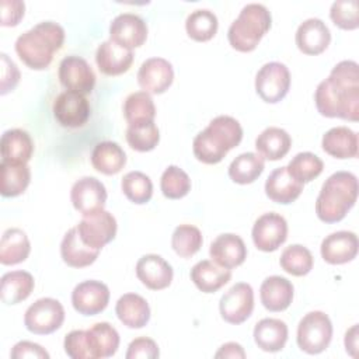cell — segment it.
I'll return each instance as SVG.
<instances>
[{"label": "cell", "mask_w": 359, "mask_h": 359, "mask_svg": "<svg viewBox=\"0 0 359 359\" xmlns=\"http://www.w3.org/2000/svg\"><path fill=\"white\" fill-rule=\"evenodd\" d=\"M317 111L327 118L359 119V66L353 60L337 63L314 94Z\"/></svg>", "instance_id": "cell-1"}, {"label": "cell", "mask_w": 359, "mask_h": 359, "mask_svg": "<svg viewBox=\"0 0 359 359\" xmlns=\"http://www.w3.org/2000/svg\"><path fill=\"white\" fill-rule=\"evenodd\" d=\"M65 42V29L53 21H42L22 32L15 41L18 57L29 69L43 70Z\"/></svg>", "instance_id": "cell-2"}, {"label": "cell", "mask_w": 359, "mask_h": 359, "mask_svg": "<svg viewBox=\"0 0 359 359\" xmlns=\"http://www.w3.org/2000/svg\"><path fill=\"white\" fill-rule=\"evenodd\" d=\"M243 139V128L237 119L229 115L213 118L199 132L192 143L195 157L205 164L220 163L229 150L238 146Z\"/></svg>", "instance_id": "cell-3"}, {"label": "cell", "mask_w": 359, "mask_h": 359, "mask_svg": "<svg viewBox=\"0 0 359 359\" xmlns=\"http://www.w3.org/2000/svg\"><path fill=\"white\" fill-rule=\"evenodd\" d=\"M358 198V178L349 171H337L321 187L316 201V213L324 223L341 222Z\"/></svg>", "instance_id": "cell-4"}, {"label": "cell", "mask_w": 359, "mask_h": 359, "mask_svg": "<svg viewBox=\"0 0 359 359\" xmlns=\"http://www.w3.org/2000/svg\"><path fill=\"white\" fill-rule=\"evenodd\" d=\"M272 17L269 10L259 3L244 6L238 17L230 24L227 39L238 52H251L269 31Z\"/></svg>", "instance_id": "cell-5"}, {"label": "cell", "mask_w": 359, "mask_h": 359, "mask_svg": "<svg viewBox=\"0 0 359 359\" xmlns=\"http://www.w3.org/2000/svg\"><path fill=\"white\" fill-rule=\"evenodd\" d=\"M332 338V323L323 311L307 313L297 325V345L309 353L317 355L325 351Z\"/></svg>", "instance_id": "cell-6"}, {"label": "cell", "mask_w": 359, "mask_h": 359, "mask_svg": "<svg viewBox=\"0 0 359 359\" xmlns=\"http://www.w3.org/2000/svg\"><path fill=\"white\" fill-rule=\"evenodd\" d=\"M65 309L62 303L52 297H42L34 302L25 311L24 325L36 335H48L62 327Z\"/></svg>", "instance_id": "cell-7"}, {"label": "cell", "mask_w": 359, "mask_h": 359, "mask_svg": "<svg viewBox=\"0 0 359 359\" xmlns=\"http://www.w3.org/2000/svg\"><path fill=\"white\" fill-rule=\"evenodd\" d=\"M290 88V73L280 62L265 63L255 76V91L262 101L276 104L283 100Z\"/></svg>", "instance_id": "cell-8"}, {"label": "cell", "mask_w": 359, "mask_h": 359, "mask_svg": "<svg viewBox=\"0 0 359 359\" xmlns=\"http://www.w3.org/2000/svg\"><path fill=\"white\" fill-rule=\"evenodd\" d=\"M116 227L115 217L109 212L101 209L90 215H84L77 224V231L87 245L101 250L115 238Z\"/></svg>", "instance_id": "cell-9"}, {"label": "cell", "mask_w": 359, "mask_h": 359, "mask_svg": "<svg viewBox=\"0 0 359 359\" xmlns=\"http://www.w3.org/2000/svg\"><path fill=\"white\" fill-rule=\"evenodd\" d=\"M219 310L226 323L234 325L244 323L254 310V290L251 285L245 282L233 285L222 296Z\"/></svg>", "instance_id": "cell-10"}, {"label": "cell", "mask_w": 359, "mask_h": 359, "mask_svg": "<svg viewBox=\"0 0 359 359\" xmlns=\"http://www.w3.org/2000/svg\"><path fill=\"white\" fill-rule=\"evenodd\" d=\"M59 81L67 91L90 94L95 86V74L88 62L76 55L66 56L59 63Z\"/></svg>", "instance_id": "cell-11"}, {"label": "cell", "mask_w": 359, "mask_h": 359, "mask_svg": "<svg viewBox=\"0 0 359 359\" xmlns=\"http://www.w3.org/2000/svg\"><path fill=\"white\" fill-rule=\"evenodd\" d=\"M251 236L258 250L264 252L275 251L286 241L287 223L279 213H264L255 220Z\"/></svg>", "instance_id": "cell-12"}, {"label": "cell", "mask_w": 359, "mask_h": 359, "mask_svg": "<svg viewBox=\"0 0 359 359\" xmlns=\"http://www.w3.org/2000/svg\"><path fill=\"white\" fill-rule=\"evenodd\" d=\"M90 104L83 94L60 93L53 102V116L63 128H80L90 118Z\"/></svg>", "instance_id": "cell-13"}, {"label": "cell", "mask_w": 359, "mask_h": 359, "mask_svg": "<svg viewBox=\"0 0 359 359\" xmlns=\"http://www.w3.org/2000/svg\"><path fill=\"white\" fill-rule=\"evenodd\" d=\"M109 302V289L100 280H84L72 292V303L77 313L95 316L105 310Z\"/></svg>", "instance_id": "cell-14"}, {"label": "cell", "mask_w": 359, "mask_h": 359, "mask_svg": "<svg viewBox=\"0 0 359 359\" xmlns=\"http://www.w3.org/2000/svg\"><path fill=\"white\" fill-rule=\"evenodd\" d=\"M70 199L76 210L83 216L101 210L107 202V189L101 181L94 177L77 180L70 191Z\"/></svg>", "instance_id": "cell-15"}, {"label": "cell", "mask_w": 359, "mask_h": 359, "mask_svg": "<svg viewBox=\"0 0 359 359\" xmlns=\"http://www.w3.org/2000/svg\"><path fill=\"white\" fill-rule=\"evenodd\" d=\"M109 36L111 41L125 48H139L147 38V24L137 14L122 13L112 20Z\"/></svg>", "instance_id": "cell-16"}, {"label": "cell", "mask_w": 359, "mask_h": 359, "mask_svg": "<svg viewBox=\"0 0 359 359\" xmlns=\"http://www.w3.org/2000/svg\"><path fill=\"white\" fill-rule=\"evenodd\" d=\"M174 80V70L163 57L146 59L137 72V83L142 90L150 94H163Z\"/></svg>", "instance_id": "cell-17"}, {"label": "cell", "mask_w": 359, "mask_h": 359, "mask_svg": "<svg viewBox=\"0 0 359 359\" xmlns=\"http://www.w3.org/2000/svg\"><path fill=\"white\" fill-rule=\"evenodd\" d=\"M137 279L151 290H161L170 286L174 272L171 265L157 254H146L136 264Z\"/></svg>", "instance_id": "cell-18"}, {"label": "cell", "mask_w": 359, "mask_h": 359, "mask_svg": "<svg viewBox=\"0 0 359 359\" xmlns=\"http://www.w3.org/2000/svg\"><path fill=\"white\" fill-rule=\"evenodd\" d=\"M98 70L105 76H119L129 70L133 63V52L111 39L104 41L95 52Z\"/></svg>", "instance_id": "cell-19"}, {"label": "cell", "mask_w": 359, "mask_h": 359, "mask_svg": "<svg viewBox=\"0 0 359 359\" xmlns=\"http://www.w3.org/2000/svg\"><path fill=\"white\" fill-rule=\"evenodd\" d=\"M358 237L353 231H335L327 236L320 247L321 257L331 265H341L352 261L358 254Z\"/></svg>", "instance_id": "cell-20"}, {"label": "cell", "mask_w": 359, "mask_h": 359, "mask_svg": "<svg viewBox=\"0 0 359 359\" xmlns=\"http://www.w3.org/2000/svg\"><path fill=\"white\" fill-rule=\"evenodd\" d=\"M294 39L300 52L306 55H320L328 48L331 32L323 20L307 18L299 25Z\"/></svg>", "instance_id": "cell-21"}, {"label": "cell", "mask_w": 359, "mask_h": 359, "mask_svg": "<svg viewBox=\"0 0 359 359\" xmlns=\"http://www.w3.org/2000/svg\"><path fill=\"white\" fill-rule=\"evenodd\" d=\"M209 255L217 265L231 269L245 261L247 247L240 236L233 233H224L217 236L212 241Z\"/></svg>", "instance_id": "cell-22"}, {"label": "cell", "mask_w": 359, "mask_h": 359, "mask_svg": "<svg viewBox=\"0 0 359 359\" xmlns=\"http://www.w3.org/2000/svg\"><path fill=\"white\" fill-rule=\"evenodd\" d=\"M293 285L283 276H268L259 287V297L262 306L269 311H283L293 300Z\"/></svg>", "instance_id": "cell-23"}, {"label": "cell", "mask_w": 359, "mask_h": 359, "mask_svg": "<svg viewBox=\"0 0 359 359\" xmlns=\"http://www.w3.org/2000/svg\"><path fill=\"white\" fill-rule=\"evenodd\" d=\"M302 191L303 184L294 180L286 167L275 168L265 181V194L276 203H292L300 196Z\"/></svg>", "instance_id": "cell-24"}, {"label": "cell", "mask_w": 359, "mask_h": 359, "mask_svg": "<svg viewBox=\"0 0 359 359\" xmlns=\"http://www.w3.org/2000/svg\"><path fill=\"white\" fill-rule=\"evenodd\" d=\"M100 254V250L87 245L79 236L77 227L67 230L60 243V255L65 264L72 268H84L91 265Z\"/></svg>", "instance_id": "cell-25"}, {"label": "cell", "mask_w": 359, "mask_h": 359, "mask_svg": "<svg viewBox=\"0 0 359 359\" xmlns=\"http://www.w3.org/2000/svg\"><path fill=\"white\" fill-rule=\"evenodd\" d=\"M189 276L201 292L215 293L230 280L231 271L213 261L203 259L192 266Z\"/></svg>", "instance_id": "cell-26"}, {"label": "cell", "mask_w": 359, "mask_h": 359, "mask_svg": "<svg viewBox=\"0 0 359 359\" xmlns=\"http://www.w3.org/2000/svg\"><path fill=\"white\" fill-rule=\"evenodd\" d=\"M119 321L128 328H142L150 320V307L146 299L136 293H125L115 306Z\"/></svg>", "instance_id": "cell-27"}, {"label": "cell", "mask_w": 359, "mask_h": 359, "mask_svg": "<svg viewBox=\"0 0 359 359\" xmlns=\"http://www.w3.org/2000/svg\"><path fill=\"white\" fill-rule=\"evenodd\" d=\"M321 146L335 158H353L358 156V135L346 126H337L324 133Z\"/></svg>", "instance_id": "cell-28"}, {"label": "cell", "mask_w": 359, "mask_h": 359, "mask_svg": "<svg viewBox=\"0 0 359 359\" xmlns=\"http://www.w3.org/2000/svg\"><path fill=\"white\" fill-rule=\"evenodd\" d=\"M1 160L27 164L34 153V142L22 129H8L1 135Z\"/></svg>", "instance_id": "cell-29"}, {"label": "cell", "mask_w": 359, "mask_h": 359, "mask_svg": "<svg viewBox=\"0 0 359 359\" xmlns=\"http://www.w3.org/2000/svg\"><path fill=\"white\" fill-rule=\"evenodd\" d=\"M254 341L265 352H279L287 341V325L278 318H262L254 327Z\"/></svg>", "instance_id": "cell-30"}, {"label": "cell", "mask_w": 359, "mask_h": 359, "mask_svg": "<svg viewBox=\"0 0 359 359\" xmlns=\"http://www.w3.org/2000/svg\"><path fill=\"white\" fill-rule=\"evenodd\" d=\"M91 164L98 172L114 175L125 167L126 154L123 149L115 142H100L91 151Z\"/></svg>", "instance_id": "cell-31"}, {"label": "cell", "mask_w": 359, "mask_h": 359, "mask_svg": "<svg viewBox=\"0 0 359 359\" xmlns=\"http://www.w3.org/2000/svg\"><path fill=\"white\" fill-rule=\"evenodd\" d=\"M292 139L289 133L276 126H269L264 129L255 139V149L266 160L275 161L283 158L290 150Z\"/></svg>", "instance_id": "cell-32"}, {"label": "cell", "mask_w": 359, "mask_h": 359, "mask_svg": "<svg viewBox=\"0 0 359 359\" xmlns=\"http://www.w3.org/2000/svg\"><path fill=\"white\" fill-rule=\"evenodd\" d=\"M31 181V170L22 163H0V192L4 198L21 195Z\"/></svg>", "instance_id": "cell-33"}, {"label": "cell", "mask_w": 359, "mask_h": 359, "mask_svg": "<svg viewBox=\"0 0 359 359\" xmlns=\"http://www.w3.org/2000/svg\"><path fill=\"white\" fill-rule=\"evenodd\" d=\"M31 251L28 236L17 227L7 229L0 241V262L3 265H15L25 261Z\"/></svg>", "instance_id": "cell-34"}, {"label": "cell", "mask_w": 359, "mask_h": 359, "mask_svg": "<svg viewBox=\"0 0 359 359\" xmlns=\"http://www.w3.org/2000/svg\"><path fill=\"white\" fill-rule=\"evenodd\" d=\"M0 296L4 304H17L25 300L34 290L35 282L27 271H11L1 276Z\"/></svg>", "instance_id": "cell-35"}, {"label": "cell", "mask_w": 359, "mask_h": 359, "mask_svg": "<svg viewBox=\"0 0 359 359\" xmlns=\"http://www.w3.org/2000/svg\"><path fill=\"white\" fill-rule=\"evenodd\" d=\"M87 338L94 359L115 355L119 346V334L108 323H97L87 330Z\"/></svg>", "instance_id": "cell-36"}, {"label": "cell", "mask_w": 359, "mask_h": 359, "mask_svg": "<svg viewBox=\"0 0 359 359\" xmlns=\"http://www.w3.org/2000/svg\"><path fill=\"white\" fill-rule=\"evenodd\" d=\"M264 167L265 163L262 156L252 151L241 153L230 163L229 177L231 178V181L241 185L251 184L262 174Z\"/></svg>", "instance_id": "cell-37"}, {"label": "cell", "mask_w": 359, "mask_h": 359, "mask_svg": "<svg viewBox=\"0 0 359 359\" xmlns=\"http://www.w3.org/2000/svg\"><path fill=\"white\" fill-rule=\"evenodd\" d=\"M123 116L129 125L153 122L156 116V107L150 94L146 91L129 94L123 102Z\"/></svg>", "instance_id": "cell-38"}, {"label": "cell", "mask_w": 359, "mask_h": 359, "mask_svg": "<svg viewBox=\"0 0 359 359\" xmlns=\"http://www.w3.org/2000/svg\"><path fill=\"white\" fill-rule=\"evenodd\" d=\"M217 17L213 11L199 8L192 11L185 21V29L191 39L198 42H206L212 39L217 32Z\"/></svg>", "instance_id": "cell-39"}, {"label": "cell", "mask_w": 359, "mask_h": 359, "mask_svg": "<svg viewBox=\"0 0 359 359\" xmlns=\"http://www.w3.org/2000/svg\"><path fill=\"white\" fill-rule=\"evenodd\" d=\"M279 264L285 272L293 276H304L313 269L314 258L309 248L300 244H292L280 254Z\"/></svg>", "instance_id": "cell-40"}, {"label": "cell", "mask_w": 359, "mask_h": 359, "mask_svg": "<svg viewBox=\"0 0 359 359\" xmlns=\"http://www.w3.org/2000/svg\"><path fill=\"white\" fill-rule=\"evenodd\" d=\"M287 172L299 182H310L317 178L324 168L323 160L310 151L297 153L287 164Z\"/></svg>", "instance_id": "cell-41"}, {"label": "cell", "mask_w": 359, "mask_h": 359, "mask_svg": "<svg viewBox=\"0 0 359 359\" xmlns=\"http://www.w3.org/2000/svg\"><path fill=\"white\" fill-rule=\"evenodd\" d=\"M121 188L125 196L136 205L147 203L153 195L151 180L142 171H130L125 174L121 181Z\"/></svg>", "instance_id": "cell-42"}, {"label": "cell", "mask_w": 359, "mask_h": 359, "mask_svg": "<svg viewBox=\"0 0 359 359\" xmlns=\"http://www.w3.org/2000/svg\"><path fill=\"white\" fill-rule=\"evenodd\" d=\"M202 233L192 224H180L171 237V247L181 258L195 255L202 247Z\"/></svg>", "instance_id": "cell-43"}, {"label": "cell", "mask_w": 359, "mask_h": 359, "mask_svg": "<svg viewBox=\"0 0 359 359\" xmlns=\"http://www.w3.org/2000/svg\"><path fill=\"white\" fill-rule=\"evenodd\" d=\"M160 140V132L157 125L153 122H143L128 125L126 142L136 151H150Z\"/></svg>", "instance_id": "cell-44"}, {"label": "cell", "mask_w": 359, "mask_h": 359, "mask_svg": "<svg viewBox=\"0 0 359 359\" xmlns=\"http://www.w3.org/2000/svg\"><path fill=\"white\" fill-rule=\"evenodd\" d=\"M160 188L165 198L181 199L191 191V178L182 168L168 165L161 175Z\"/></svg>", "instance_id": "cell-45"}, {"label": "cell", "mask_w": 359, "mask_h": 359, "mask_svg": "<svg viewBox=\"0 0 359 359\" xmlns=\"http://www.w3.org/2000/svg\"><path fill=\"white\" fill-rule=\"evenodd\" d=\"M332 22L341 29H356L359 27V11L356 0L334 1L330 10Z\"/></svg>", "instance_id": "cell-46"}, {"label": "cell", "mask_w": 359, "mask_h": 359, "mask_svg": "<svg viewBox=\"0 0 359 359\" xmlns=\"http://www.w3.org/2000/svg\"><path fill=\"white\" fill-rule=\"evenodd\" d=\"M65 352L72 359H94L87 330H73L65 337Z\"/></svg>", "instance_id": "cell-47"}, {"label": "cell", "mask_w": 359, "mask_h": 359, "mask_svg": "<svg viewBox=\"0 0 359 359\" xmlns=\"http://www.w3.org/2000/svg\"><path fill=\"white\" fill-rule=\"evenodd\" d=\"M158 355V346L151 338L139 337L129 344L125 356L126 359H156Z\"/></svg>", "instance_id": "cell-48"}, {"label": "cell", "mask_w": 359, "mask_h": 359, "mask_svg": "<svg viewBox=\"0 0 359 359\" xmlns=\"http://www.w3.org/2000/svg\"><path fill=\"white\" fill-rule=\"evenodd\" d=\"M1 59V77H0V94L6 95L13 91L20 81V70L17 65L6 55H0Z\"/></svg>", "instance_id": "cell-49"}, {"label": "cell", "mask_w": 359, "mask_h": 359, "mask_svg": "<svg viewBox=\"0 0 359 359\" xmlns=\"http://www.w3.org/2000/svg\"><path fill=\"white\" fill-rule=\"evenodd\" d=\"M25 4L20 0H3L1 1V25L14 27L24 17Z\"/></svg>", "instance_id": "cell-50"}, {"label": "cell", "mask_w": 359, "mask_h": 359, "mask_svg": "<svg viewBox=\"0 0 359 359\" xmlns=\"http://www.w3.org/2000/svg\"><path fill=\"white\" fill-rule=\"evenodd\" d=\"M13 359H24V358H38V359H49V353L38 344L29 341H20L13 346L11 351Z\"/></svg>", "instance_id": "cell-51"}, {"label": "cell", "mask_w": 359, "mask_h": 359, "mask_svg": "<svg viewBox=\"0 0 359 359\" xmlns=\"http://www.w3.org/2000/svg\"><path fill=\"white\" fill-rule=\"evenodd\" d=\"M215 358H245V352L240 344L227 342L220 346L215 353Z\"/></svg>", "instance_id": "cell-52"}, {"label": "cell", "mask_w": 359, "mask_h": 359, "mask_svg": "<svg viewBox=\"0 0 359 359\" xmlns=\"http://www.w3.org/2000/svg\"><path fill=\"white\" fill-rule=\"evenodd\" d=\"M345 348L349 355L352 356L356 355V348H358V325L356 324L351 330H348L345 334Z\"/></svg>", "instance_id": "cell-53"}]
</instances>
